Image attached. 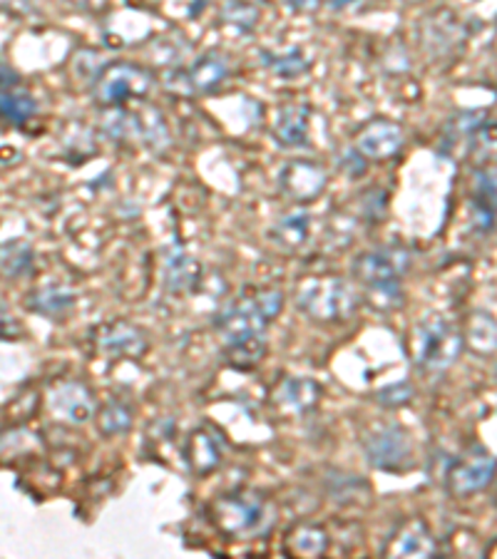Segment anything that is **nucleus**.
<instances>
[{
    "label": "nucleus",
    "mask_w": 497,
    "mask_h": 559,
    "mask_svg": "<svg viewBox=\"0 0 497 559\" xmlns=\"http://www.w3.org/2000/svg\"><path fill=\"white\" fill-rule=\"evenodd\" d=\"M95 348L107 358H140L147 350V336L130 321H113L93 333Z\"/></svg>",
    "instance_id": "9b49d317"
},
{
    "label": "nucleus",
    "mask_w": 497,
    "mask_h": 559,
    "mask_svg": "<svg viewBox=\"0 0 497 559\" xmlns=\"http://www.w3.org/2000/svg\"><path fill=\"white\" fill-rule=\"evenodd\" d=\"M229 78V60L222 52H204L194 60V66L187 70V90L192 93H214L224 80Z\"/></svg>",
    "instance_id": "dca6fc26"
},
{
    "label": "nucleus",
    "mask_w": 497,
    "mask_h": 559,
    "mask_svg": "<svg viewBox=\"0 0 497 559\" xmlns=\"http://www.w3.org/2000/svg\"><path fill=\"white\" fill-rule=\"evenodd\" d=\"M413 399V385L409 381H401V383H393L383 388V391L376 393V401L381 405H388V408H398V405H405L411 403Z\"/></svg>",
    "instance_id": "7c9ffc66"
},
{
    "label": "nucleus",
    "mask_w": 497,
    "mask_h": 559,
    "mask_svg": "<svg viewBox=\"0 0 497 559\" xmlns=\"http://www.w3.org/2000/svg\"><path fill=\"white\" fill-rule=\"evenodd\" d=\"M97 426L103 436H122V432H128L132 428V411L130 405H125L120 401H113L107 403L103 411L97 413Z\"/></svg>",
    "instance_id": "cd10ccee"
},
{
    "label": "nucleus",
    "mask_w": 497,
    "mask_h": 559,
    "mask_svg": "<svg viewBox=\"0 0 497 559\" xmlns=\"http://www.w3.org/2000/svg\"><path fill=\"white\" fill-rule=\"evenodd\" d=\"M497 216V177L493 173H477L473 202H470V224L477 231H490Z\"/></svg>",
    "instance_id": "f3484780"
},
{
    "label": "nucleus",
    "mask_w": 497,
    "mask_h": 559,
    "mask_svg": "<svg viewBox=\"0 0 497 559\" xmlns=\"http://www.w3.org/2000/svg\"><path fill=\"white\" fill-rule=\"evenodd\" d=\"M321 399V388L311 378H284L274 391V403L286 413L311 411Z\"/></svg>",
    "instance_id": "a211bd4d"
},
{
    "label": "nucleus",
    "mask_w": 497,
    "mask_h": 559,
    "mask_svg": "<svg viewBox=\"0 0 497 559\" xmlns=\"http://www.w3.org/2000/svg\"><path fill=\"white\" fill-rule=\"evenodd\" d=\"M220 21L239 33H251L259 23V8L249 0H227L220 11Z\"/></svg>",
    "instance_id": "bb28decb"
},
{
    "label": "nucleus",
    "mask_w": 497,
    "mask_h": 559,
    "mask_svg": "<svg viewBox=\"0 0 497 559\" xmlns=\"http://www.w3.org/2000/svg\"><path fill=\"white\" fill-rule=\"evenodd\" d=\"M475 147L483 152V157H497V124L483 122L481 130L475 132Z\"/></svg>",
    "instance_id": "2f4dec72"
},
{
    "label": "nucleus",
    "mask_w": 497,
    "mask_h": 559,
    "mask_svg": "<svg viewBox=\"0 0 497 559\" xmlns=\"http://www.w3.org/2000/svg\"><path fill=\"white\" fill-rule=\"evenodd\" d=\"M497 473V460L487 453L485 448H473L455 460L448 471V490L455 498H468V495L485 490L493 483Z\"/></svg>",
    "instance_id": "1a4fd4ad"
},
{
    "label": "nucleus",
    "mask_w": 497,
    "mask_h": 559,
    "mask_svg": "<svg viewBox=\"0 0 497 559\" xmlns=\"http://www.w3.org/2000/svg\"><path fill=\"white\" fill-rule=\"evenodd\" d=\"M210 518L224 535L251 537L267 527L269 508L255 492H232L210 504Z\"/></svg>",
    "instance_id": "39448f33"
},
{
    "label": "nucleus",
    "mask_w": 497,
    "mask_h": 559,
    "mask_svg": "<svg viewBox=\"0 0 497 559\" xmlns=\"http://www.w3.org/2000/svg\"><path fill=\"white\" fill-rule=\"evenodd\" d=\"M327 169L321 165L309 159H294L284 165L282 175H279V187L292 202L306 204L313 202L327 189Z\"/></svg>",
    "instance_id": "9d476101"
},
{
    "label": "nucleus",
    "mask_w": 497,
    "mask_h": 559,
    "mask_svg": "<svg viewBox=\"0 0 497 559\" xmlns=\"http://www.w3.org/2000/svg\"><path fill=\"white\" fill-rule=\"evenodd\" d=\"M11 87H21V75L5 62H0V90H11Z\"/></svg>",
    "instance_id": "72a5a7b5"
},
{
    "label": "nucleus",
    "mask_w": 497,
    "mask_h": 559,
    "mask_svg": "<svg viewBox=\"0 0 497 559\" xmlns=\"http://www.w3.org/2000/svg\"><path fill=\"white\" fill-rule=\"evenodd\" d=\"M33 269V251L25 245H8L0 249V272L5 276H23Z\"/></svg>",
    "instance_id": "c85d7f7f"
},
{
    "label": "nucleus",
    "mask_w": 497,
    "mask_h": 559,
    "mask_svg": "<svg viewBox=\"0 0 497 559\" xmlns=\"http://www.w3.org/2000/svg\"><path fill=\"white\" fill-rule=\"evenodd\" d=\"M48 411L66 426H85L90 418H95L97 401L85 383L66 378L50 385Z\"/></svg>",
    "instance_id": "6e6552de"
},
{
    "label": "nucleus",
    "mask_w": 497,
    "mask_h": 559,
    "mask_svg": "<svg viewBox=\"0 0 497 559\" xmlns=\"http://www.w3.org/2000/svg\"><path fill=\"white\" fill-rule=\"evenodd\" d=\"M405 144V132L393 120H374L356 134V152L364 159L386 162L393 159Z\"/></svg>",
    "instance_id": "f8f14e48"
},
{
    "label": "nucleus",
    "mask_w": 497,
    "mask_h": 559,
    "mask_svg": "<svg viewBox=\"0 0 497 559\" xmlns=\"http://www.w3.org/2000/svg\"><path fill=\"white\" fill-rule=\"evenodd\" d=\"M187 463L197 475L212 473L222 463V440L206 428L192 432L187 443Z\"/></svg>",
    "instance_id": "6ab92c4d"
},
{
    "label": "nucleus",
    "mask_w": 497,
    "mask_h": 559,
    "mask_svg": "<svg viewBox=\"0 0 497 559\" xmlns=\"http://www.w3.org/2000/svg\"><path fill=\"white\" fill-rule=\"evenodd\" d=\"M38 112V103L31 93L21 87L0 90V122L11 124V128H23Z\"/></svg>",
    "instance_id": "b1692460"
},
{
    "label": "nucleus",
    "mask_w": 497,
    "mask_h": 559,
    "mask_svg": "<svg viewBox=\"0 0 497 559\" xmlns=\"http://www.w3.org/2000/svg\"><path fill=\"white\" fill-rule=\"evenodd\" d=\"M351 3H354V0H331L333 8H348Z\"/></svg>",
    "instance_id": "f704fd0d"
},
{
    "label": "nucleus",
    "mask_w": 497,
    "mask_h": 559,
    "mask_svg": "<svg viewBox=\"0 0 497 559\" xmlns=\"http://www.w3.org/2000/svg\"><path fill=\"white\" fill-rule=\"evenodd\" d=\"M309 124H311V110L309 105L292 103L284 105L276 115L274 122V140L286 150H301L309 144Z\"/></svg>",
    "instance_id": "2eb2a0df"
},
{
    "label": "nucleus",
    "mask_w": 497,
    "mask_h": 559,
    "mask_svg": "<svg viewBox=\"0 0 497 559\" xmlns=\"http://www.w3.org/2000/svg\"><path fill=\"white\" fill-rule=\"evenodd\" d=\"M409 269V257L395 249L364 251L354 261V278L366 288L368 299L378 309H395L403 299L401 276Z\"/></svg>",
    "instance_id": "f03ea898"
},
{
    "label": "nucleus",
    "mask_w": 497,
    "mask_h": 559,
    "mask_svg": "<svg viewBox=\"0 0 497 559\" xmlns=\"http://www.w3.org/2000/svg\"><path fill=\"white\" fill-rule=\"evenodd\" d=\"M438 545L430 530L421 520H409L393 532L386 555L391 557H436Z\"/></svg>",
    "instance_id": "4468645a"
},
{
    "label": "nucleus",
    "mask_w": 497,
    "mask_h": 559,
    "mask_svg": "<svg viewBox=\"0 0 497 559\" xmlns=\"http://www.w3.org/2000/svg\"><path fill=\"white\" fill-rule=\"evenodd\" d=\"M199 284V264L194 257L171 249L165 261V286L171 294H187Z\"/></svg>",
    "instance_id": "4be33fe9"
},
{
    "label": "nucleus",
    "mask_w": 497,
    "mask_h": 559,
    "mask_svg": "<svg viewBox=\"0 0 497 559\" xmlns=\"http://www.w3.org/2000/svg\"><path fill=\"white\" fill-rule=\"evenodd\" d=\"M17 333H21L17 321L3 309V306H0V338H15Z\"/></svg>",
    "instance_id": "473e14b6"
},
{
    "label": "nucleus",
    "mask_w": 497,
    "mask_h": 559,
    "mask_svg": "<svg viewBox=\"0 0 497 559\" xmlns=\"http://www.w3.org/2000/svg\"><path fill=\"white\" fill-rule=\"evenodd\" d=\"M463 346V333L440 316H426L411 336L413 364L418 366V371L433 376L446 373L450 366H455Z\"/></svg>",
    "instance_id": "7ed1b4c3"
},
{
    "label": "nucleus",
    "mask_w": 497,
    "mask_h": 559,
    "mask_svg": "<svg viewBox=\"0 0 497 559\" xmlns=\"http://www.w3.org/2000/svg\"><path fill=\"white\" fill-rule=\"evenodd\" d=\"M311 216L306 212H288L279 216V222L271 227V241L284 249H301L309 241Z\"/></svg>",
    "instance_id": "5701e85b"
},
{
    "label": "nucleus",
    "mask_w": 497,
    "mask_h": 559,
    "mask_svg": "<svg viewBox=\"0 0 497 559\" xmlns=\"http://www.w3.org/2000/svg\"><path fill=\"white\" fill-rule=\"evenodd\" d=\"M421 43L430 56L446 58L458 48L460 43H463V25H460L455 13L440 8V11L423 17Z\"/></svg>",
    "instance_id": "ddd939ff"
},
{
    "label": "nucleus",
    "mask_w": 497,
    "mask_h": 559,
    "mask_svg": "<svg viewBox=\"0 0 497 559\" xmlns=\"http://www.w3.org/2000/svg\"><path fill=\"white\" fill-rule=\"evenodd\" d=\"M329 547V535L321 527L309 525H296L292 532L286 535V549L294 552L296 557H321Z\"/></svg>",
    "instance_id": "393cba45"
},
{
    "label": "nucleus",
    "mask_w": 497,
    "mask_h": 559,
    "mask_svg": "<svg viewBox=\"0 0 497 559\" xmlns=\"http://www.w3.org/2000/svg\"><path fill=\"white\" fill-rule=\"evenodd\" d=\"M261 58H264V66L274 72L276 78L282 80H294V78H301L304 72H309L311 62L309 58L304 56L301 50L298 48H292V50H282V52H261Z\"/></svg>",
    "instance_id": "a878e982"
},
{
    "label": "nucleus",
    "mask_w": 497,
    "mask_h": 559,
    "mask_svg": "<svg viewBox=\"0 0 497 559\" xmlns=\"http://www.w3.org/2000/svg\"><path fill=\"white\" fill-rule=\"evenodd\" d=\"M152 90V75L147 68L134 62H113L95 78L93 95L97 105L122 107L130 100H142Z\"/></svg>",
    "instance_id": "423d86ee"
},
{
    "label": "nucleus",
    "mask_w": 497,
    "mask_h": 559,
    "mask_svg": "<svg viewBox=\"0 0 497 559\" xmlns=\"http://www.w3.org/2000/svg\"><path fill=\"white\" fill-rule=\"evenodd\" d=\"M140 138L155 150H162L165 144H169V132L155 110H150V115L140 120Z\"/></svg>",
    "instance_id": "c756f323"
},
{
    "label": "nucleus",
    "mask_w": 497,
    "mask_h": 559,
    "mask_svg": "<svg viewBox=\"0 0 497 559\" xmlns=\"http://www.w3.org/2000/svg\"><path fill=\"white\" fill-rule=\"evenodd\" d=\"M72 304H75V294L62 284H45L33 288L28 294V301H25V306H28L33 313L48 316V319H56V316L70 311Z\"/></svg>",
    "instance_id": "aec40b11"
},
{
    "label": "nucleus",
    "mask_w": 497,
    "mask_h": 559,
    "mask_svg": "<svg viewBox=\"0 0 497 559\" xmlns=\"http://www.w3.org/2000/svg\"><path fill=\"white\" fill-rule=\"evenodd\" d=\"M284 294L279 288H251L216 316L224 354L237 368L257 366L264 356V331L282 313Z\"/></svg>",
    "instance_id": "f257e3e1"
},
{
    "label": "nucleus",
    "mask_w": 497,
    "mask_h": 559,
    "mask_svg": "<svg viewBox=\"0 0 497 559\" xmlns=\"http://www.w3.org/2000/svg\"><path fill=\"white\" fill-rule=\"evenodd\" d=\"M296 304L316 323H343L356 313L358 294L341 276H316L298 288Z\"/></svg>",
    "instance_id": "20e7f679"
},
{
    "label": "nucleus",
    "mask_w": 497,
    "mask_h": 559,
    "mask_svg": "<svg viewBox=\"0 0 497 559\" xmlns=\"http://www.w3.org/2000/svg\"><path fill=\"white\" fill-rule=\"evenodd\" d=\"M463 344L477 356L497 354V319L493 313L475 311L468 319L463 333Z\"/></svg>",
    "instance_id": "412c9836"
},
{
    "label": "nucleus",
    "mask_w": 497,
    "mask_h": 559,
    "mask_svg": "<svg viewBox=\"0 0 497 559\" xmlns=\"http://www.w3.org/2000/svg\"><path fill=\"white\" fill-rule=\"evenodd\" d=\"M366 460L376 471L403 473L413 465L411 436L401 426H381L366 436Z\"/></svg>",
    "instance_id": "0eeeda50"
}]
</instances>
